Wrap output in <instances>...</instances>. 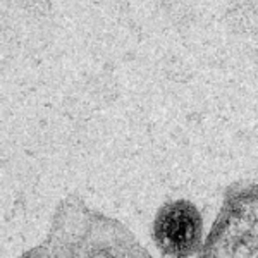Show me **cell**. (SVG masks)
Listing matches in <instances>:
<instances>
[{
  "label": "cell",
  "mask_w": 258,
  "mask_h": 258,
  "mask_svg": "<svg viewBox=\"0 0 258 258\" xmlns=\"http://www.w3.org/2000/svg\"><path fill=\"white\" fill-rule=\"evenodd\" d=\"M155 241L169 256L193 255L202 243V217L197 207L188 202L165 205L155 220Z\"/></svg>",
  "instance_id": "6da1fadb"
}]
</instances>
